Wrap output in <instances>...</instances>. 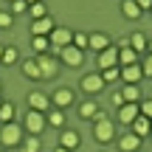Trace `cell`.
<instances>
[{
  "mask_svg": "<svg viewBox=\"0 0 152 152\" xmlns=\"http://www.w3.org/2000/svg\"><path fill=\"white\" fill-rule=\"evenodd\" d=\"M23 144V127L9 121V124L0 127V147L3 149H11V147H20Z\"/></svg>",
  "mask_w": 152,
  "mask_h": 152,
  "instance_id": "1",
  "label": "cell"
},
{
  "mask_svg": "<svg viewBox=\"0 0 152 152\" xmlns=\"http://www.w3.org/2000/svg\"><path fill=\"white\" fill-rule=\"evenodd\" d=\"M51 51L48 54H54V56H59V51L65 48V45H73V31L71 28H65V26H56L54 31H51Z\"/></svg>",
  "mask_w": 152,
  "mask_h": 152,
  "instance_id": "2",
  "label": "cell"
},
{
  "mask_svg": "<svg viewBox=\"0 0 152 152\" xmlns=\"http://www.w3.org/2000/svg\"><path fill=\"white\" fill-rule=\"evenodd\" d=\"M93 138L99 144H110L115 138V121L113 118H99L93 121Z\"/></svg>",
  "mask_w": 152,
  "mask_h": 152,
  "instance_id": "3",
  "label": "cell"
},
{
  "mask_svg": "<svg viewBox=\"0 0 152 152\" xmlns=\"http://www.w3.org/2000/svg\"><path fill=\"white\" fill-rule=\"evenodd\" d=\"M79 87L87 93V96H99V93H102L107 85H104V79H102V73H99V71H90V73H85V76H82Z\"/></svg>",
  "mask_w": 152,
  "mask_h": 152,
  "instance_id": "4",
  "label": "cell"
},
{
  "mask_svg": "<svg viewBox=\"0 0 152 152\" xmlns=\"http://www.w3.org/2000/svg\"><path fill=\"white\" fill-rule=\"evenodd\" d=\"M37 65H39L42 79H54V76H59V62H56L54 54H37Z\"/></svg>",
  "mask_w": 152,
  "mask_h": 152,
  "instance_id": "5",
  "label": "cell"
},
{
  "mask_svg": "<svg viewBox=\"0 0 152 152\" xmlns=\"http://www.w3.org/2000/svg\"><path fill=\"white\" fill-rule=\"evenodd\" d=\"M23 127H26L31 135H39V132L48 127V118H45V113H39V110H28V113H26V124H23Z\"/></svg>",
  "mask_w": 152,
  "mask_h": 152,
  "instance_id": "6",
  "label": "cell"
},
{
  "mask_svg": "<svg viewBox=\"0 0 152 152\" xmlns=\"http://www.w3.org/2000/svg\"><path fill=\"white\" fill-rule=\"evenodd\" d=\"M115 65H118V45H110L102 54H96V68L99 71H107V68H115Z\"/></svg>",
  "mask_w": 152,
  "mask_h": 152,
  "instance_id": "7",
  "label": "cell"
},
{
  "mask_svg": "<svg viewBox=\"0 0 152 152\" xmlns=\"http://www.w3.org/2000/svg\"><path fill=\"white\" fill-rule=\"evenodd\" d=\"M26 102H28V110H39V113H48L51 110V96H45L42 90H31L26 96Z\"/></svg>",
  "mask_w": 152,
  "mask_h": 152,
  "instance_id": "8",
  "label": "cell"
},
{
  "mask_svg": "<svg viewBox=\"0 0 152 152\" xmlns=\"http://www.w3.org/2000/svg\"><path fill=\"white\" fill-rule=\"evenodd\" d=\"M59 59L65 62L68 68H79L82 62H85V51H79L76 45H65V48L59 51Z\"/></svg>",
  "mask_w": 152,
  "mask_h": 152,
  "instance_id": "9",
  "label": "cell"
},
{
  "mask_svg": "<svg viewBox=\"0 0 152 152\" xmlns=\"http://www.w3.org/2000/svg\"><path fill=\"white\" fill-rule=\"evenodd\" d=\"M56 28L54 17H39V20H31V37H51V31Z\"/></svg>",
  "mask_w": 152,
  "mask_h": 152,
  "instance_id": "10",
  "label": "cell"
},
{
  "mask_svg": "<svg viewBox=\"0 0 152 152\" xmlns=\"http://www.w3.org/2000/svg\"><path fill=\"white\" fill-rule=\"evenodd\" d=\"M73 102H76V96H73V90H71V87H56V90H54V96H51V107H59V110L71 107Z\"/></svg>",
  "mask_w": 152,
  "mask_h": 152,
  "instance_id": "11",
  "label": "cell"
},
{
  "mask_svg": "<svg viewBox=\"0 0 152 152\" xmlns=\"http://www.w3.org/2000/svg\"><path fill=\"white\" fill-rule=\"evenodd\" d=\"M87 42H90V48H87V51H93V54H102L104 48H110V45H113V42H110V37H107L104 31L87 34Z\"/></svg>",
  "mask_w": 152,
  "mask_h": 152,
  "instance_id": "12",
  "label": "cell"
},
{
  "mask_svg": "<svg viewBox=\"0 0 152 152\" xmlns=\"http://www.w3.org/2000/svg\"><path fill=\"white\" fill-rule=\"evenodd\" d=\"M141 115V110H138V102H124L118 107V121L121 124H132V121Z\"/></svg>",
  "mask_w": 152,
  "mask_h": 152,
  "instance_id": "13",
  "label": "cell"
},
{
  "mask_svg": "<svg viewBox=\"0 0 152 152\" xmlns=\"http://www.w3.org/2000/svg\"><path fill=\"white\" fill-rule=\"evenodd\" d=\"M130 132H135L141 141H144V138H149V135H152V118H147V115H138V118L130 124Z\"/></svg>",
  "mask_w": 152,
  "mask_h": 152,
  "instance_id": "14",
  "label": "cell"
},
{
  "mask_svg": "<svg viewBox=\"0 0 152 152\" xmlns=\"http://www.w3.org/2000/svg\"><path fill=\"white\" fill-rule=\"evenodd\" d=\"M141 79H144L141 65H124L121 68V82H124V85H138Z\"/></svg>",
  "mask_w": 152,
  "mask_h": 152,
  "instance_id": "15",
  "label": "cell"
},
{
  "mask_svg": "<svg viewBox=\"0 0 152 152\" xmlns=\"http://www.w3.org/2000/svg\"><path fill=\"white\" fill-rule=\"evenodd\" d=\"M59 147H65V149H79L82 147V135L76 130H62V135H59Z\"/></svg>",
  "mask_w": 152,
  "mask_h": 152,
  "instance_id": "16",
  "label": "cell"
},
{
  "mask_svg": "<svg viewBox=\"0 0 152 152\" xmlns=\"http://www.w3.org/2000/svg\"><path fill=\"white\" fill-rule=\"evenodd\" d=\"M121 152H138V147H141V138L135 135V132H124V135L118 138V144H115Z\"/></svg>",
  "mask_w": 152,
  "mask_h": 152,
  "instance_id": "17",
  "label": "cell"
},
{
  "mask_svg": "<svg viewBox=\"0 0 152 152\" xmlns=\"http://www.w3.org/2000/svg\"><path fill=\"white\" fill-rule=\"evenodd\" d=\"M121 14H124L127 20H132V23H135V20H141V14H144V11L138 9V3H135V0H121Z\"/></svg>",
  "mask_w": 152,
  "mask_h": 152,
  "instance_id": "18",
  "label": "cell"
},
{
  "mask_svg": "<svg viewBox=\"0 0 152 152\" xmlns=\"http://www.w3.org/2000/svg\"><path fill=\"white\" fill-rule=\"evenodd\" d=\"M147 42H149V39H147L144 31H132L130 34V48L135 51V54H147Z\"/></svg>",
  "mask_w": 152,
  "mask_h": 152,
  "instance_id": "19",
  "label": "cell"
},
{
  "mask_svg": "<svg viewBox=\"0 0 152 152\" xmlns=\"http://www.w3.org/2000/svg\"><path fill=\"white\" fill-rule=\"evenodd\" d=\"M23 73H26L28 79H42L39 65H37V56H28V59H23Z\"/></svg>",
  "mask_w": 152,
  "mask_h": 152,
  "instance_id": "20",
  "label": "cell"
},
{
  "mask_svg": "<svg viewBox=\"0 0 152 152\" xmlns=\"http://www.w3.org/2000/svg\"><path fill=\"white\" fill-rule=\"evenodd\" d=\"M121 99H124V102H141V87H138V85H121Z\"/></svg>",
  "mask_w": 152,
  "mask_h": 152,
  "instance_id": "21",
  "label": "cell"
},
{
  "mask_svg": "<svg viewBox=\"0 0 152 152\" xmlns=\"http://www.w3.org/2000/svg\"><path fill=\"white\" fill-rule=\"evenodd\" d=\"M45 118H48V127H54V130H62V127H65V113H62L59 107H51Z\"/></svg>",
  "mask_w": 152,
  "mask_h": 152,
  "instance_id": "22",
  "label": "cell"
},
{
  "mask_svg": "<svg viewBox=\"0 0 152 152\" xmlns=\"http://www.w3.org/2000/svg\"><path fill=\"white\" fill-rule=\"evenodd\" d=\"M138 56H141V54H135L132 48H118V68H124V65H138Z\"/></svg>",
  "mask_w": 152,
  "mask_h": 152,
  "instance_id": "23",
  "label": "cell"
},
{
  "mask_svg": "<svg viewBox=\"0 0 152 152\" xmlns=\"http://www.w3.org/2000/svg\"><path fill=\"white\" fill-rule=\"evenodd\" d=\"M99 113V104L93 102V99H87V102H82L79 104V115L82 118H87V121H93V115Z\"/></svg>",
  "mask_w": 152,
  "mask_h": 152,
  "instance_id": "24",
  "label": "cell"
},
{
  "mask_svg": "<svg viewBox=\"0 0 152 152\" xmlns=\"http://www.w3.org/2000/svg\"><path fill=\"white\" fill-rule=\"evenodd\" d=\"M31 48H34V56L37 54H48L51 51V39L48 37H31Z\"/></svg>",
  "mask_w": 152,
  "mask_h": 152,
  "instance_id": "25",
  "label": "cell"
},
{
  "mask_svg": "<svg viewBox=\"0 0 152 152\" xmlns=\"http://www.w3.org/2000/svg\"><path fill=\"white\" fill-rule=\"evenodd\" d=\"M99 73H102L104 85H113V82L121 79V68H118V65H115V68H107V71H99Z\"/></svg>",
  "mask_w": 152,
  "mask_h": 152,
  "instance_id": "26",
  "label": "cell"
},
{
  "mask_svg": "<svg viewBox=\"0 0 152 152\" xmlns=\"http://www.w3.org/2000/svg\"><path fill=\"white\" fill-rule=\"evenodd\" d=\"M14 113H17V110H14V104H11V102H3V104H0V121H3V124H9V121L14 118Z\"/></svg>",
  "mask_w": 152,
  "mask_h": 152,
  "instance_id": "27",
  "label": "cell"
},
{
  "mask_svg": "<svg viewBox=\"0 0 152 152\" xmlns=\"http://www.w3.org/2000/svg\"><path fill=\"white\" fill-rule=\"evenodd\" d=\"M28 11H31V20H39V17H48V6L39 0V3H31L28 6Z\"/></svg>",
  "mask_w": 152,
  "mask_h": 152,
  "instance_id": "28",
  "label": "cell"
},
{
  "mask_svg": "<svg viewBox=\"0 0 152 152\" xmlns=\"http://www.w3.org/2000/svg\"><path fill=\"white\" fill-rule=\"evenodd\" d=\"M39 149H42L39 135H28V141H23V152H39Z\"/></svg>",
  "mask_w": 152,
  "mask_h": 152,
  "instance_id": "29",
  "label": "cell"
},
{
  "mask_svg": "<svg viewBox=\"0 0 152 152\" xmlns=\"http://www.w3.org/2000/svg\"><path fill=\"white\" fill-rule=\"evenodd\" d=\"M17 59H20V51H17L14 45H6V54H3V62H0V65H14Z\"/></svg>",
  "mask_w": 152,
  "mask_h": 152,
  "instance_id": "30",
  "label": "cell"
},
{
  "mask_svg": "<svg viewBox=\"0 0 152 152\" xmlns=\"http://www.w3.org/2000/svg\"><path fill=\"white\" fill-rule=\"evenodd\" d=\"M73 45L79 51H85L87 54V48H90V42H87V34H82V31H73Z\"/></svg>",
  "mask_w": 152,
  "mask_h": 152,
  "instance_id": "31",
  "label": "cell"
},
{
  "mask_svg": "<svg viewBox=\"0 0 152 152\" xmlns=\"http://www.w3.org/2000/svg\"><path fill=\"white\" fill-rule=\"evenodd\" d=\"M9 11H11V14H26V11H28V3H26V0H14V3H9Z\"/></svg>",
  "mask_w": 152,
  "mask_h": 152,
  "instance_id": "32",
  "label": "cell"
},
{
  "mask_svg": "<svg viewBox=\"0 0 152 152\" xmlns=\"http://www.w3.org/2000/svg\"><path fill=\"white\" fill-rule=\"evenodd\" d=\"M138 110H141V115L152 118V96L149 99H141V102H138Z\"/></svg>",
  "mask_w": 152,
  "mask_h": 152,
  "instance_id": "33",
  "label": "cell"
},
{
  "mask_svg": "<svg viewBox=\"0 0 152 152\" xmlns=\"http://www.w3.org/2000/svg\"><path fill=\"white\" fill-rule=\"evenodd\" d=\"M138 65H141V71H144V79L152 76V54H144V59L138 62Z\"/></svg>",
  "mask_w": 152,
  "mask_h": 152,
  "instance_id": "34",
  "label": "cell"
},
{
  "mask_svg": "<svg viewBox=\"0 0 152 152\" xmlns=\"http://www.w3.org/2000/svg\"><path fill=\"white\" fill-rule=\"evenodd\" d=\"M14 26V14L11 11H0V28H11Z\"/></svg>",
  "mask_w": 152,
  "mask_h": 152,
  "instance_id": "35",
  "label": "cell"
},
{
  "mask_svg": "<svg viewBox=\"0 0 152 152\" xmlns=\"http://www.w3.org/2000/svg\"><path fill=\"white\" fill-rule=\"evenodd\" d=\"M141 11H152V0H135Z\"/></svg>",
  "mask_w": 152,
  "mask_h": 152,
  "instance_id": "36",
  "label": "cell"
},
{
  "mask_svg": "<svg viewBox=\"0 0 152 152\" xmlns=\"http://www.w3.org/2000/svg\"><path fill=\"white\" fill-rule=\"evenodd\" d=\"M110 102H113V107H121V104H124V99H121V93L115 90V93H113V99H110Z\"/></svg>",
  "mask_w": 152,
  "mask_h": 152,
  "instance_id": "37",
  "label": "cell"
},
{
  "mask_svg": "<svg viewBox=\"0 0 152 152\" xmlns=\"http://www.w3.org/2000/svg\"><path fill=\"white\" fill-rule=\"evenodd\" d=\"M54 152H71V149H65V147H59V144H56V147H54Z\"/></svg>",
  "mask_w": 152,
  "mask_h": 152,
  "instance_id": "38",
  "label": "cell"
},
{
  "mask_svg": "<svg viewBox=\"0 0 152 152\" xmlns=\"http://www.w3.org/2000/svg\"><path fill=\"white\" fill-rule=\"evenodd\" d=\"M3 54H6V45H0V62H3Z\"/></svg>",
  "mask_w": 152,
  "mask_h": 152,
  "instance_id": "39",
  "label": "cell"
},
{
  "mask_svg": "<svg viewBox=\"0 0 152 152\" xmlns=\"http://www.w3.org/2000/svg\"><path fill=\"white\" fill-rule=\"evenodd\" d=\"M147 54H152V39H149V42H147Z\"/></svg>",
  "mask_w": 152,
  "mask_h": 152,
  "instance_id": "40",
  "label": "cell"
},
{
  "mask_svg": "<svg viewBox=\"0 0 152 152\" xmlns=\"http://www.w3.org/2000/svg\"><path fill=\"white\" fill-rule=\"evenodd\" d=\"M26 3H28V6H31V3H39V0H26Z\"/></svg>",
  "mask_w": 152,
  "mask_h": 152,
  "instance_id": "41",
  "label": "cell"
},
{
  "mask_svg": "<svg viewBox=\"0 0 152 152\" xmlns=\"http://www.w3.org/2000/svg\"><path fill=\"white\" fill-rule=\"evenodd\" d=\"M6 3H14V0H6Z\"/></svg>",
  "mask_w": 152,
  "mask_h": 152,
  "instance_id": "42",
  "label": "cell"
},
{
  "mask_svg": "<svg viewBox=\"0 0 152 152\" xmlns=\"http://www.w3.org/2000/svg\"><path fill=\"white\" fill-rule=\"evenodd\" d=\"M0 152H9V149H0Z\"/></svg>",
  "mask_w": 152,
  "mask_h": 152,
  "instance_id": "43",
  "label": "cell"
},
{
  "mask_svg": "<svg viewBox=\"0 0 152 152\" xmlns=\"http://www.w3.org/2000/svg\"><path fill=\"white\" fill-rule=\"evenodd\" d=\"M0 104H3V99H0Z\"/></svg>",
  "mask_w": 152,
  "mask_h": 152,
  "instance_id": "44",
  "label": "cell"
},
{
  "mask_svg": "<svg viewBox=\"0 0 152 152\" xmlns=\"http://www.w3.org/2000/svg\"><path fill=\"white\" fill-rule=\"evenodd\" d=\"M0 90H3V85H0Z\"/></svg>",
  "mask_w": 152,
  "mask_h": 152,
  "instance_id": "45",
  "label": "cell"
},
{
  "mask_svg": "<svg viewBox=\"0 0 152 152\" xmlns=\"http://www.w3.org/2000/svg\"><path fill=\"white\" fill-rule=\"evenodd\" d=\"M149 14H152V11H149Z\"/></svg>",
  "mask_w": 152,
  "mask_h": 152,
  "instance_id": "46",
  "label": "cell"
}]
</instances>
